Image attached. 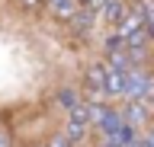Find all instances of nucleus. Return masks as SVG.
<instances>
[{
  "mask_svg": "<svg viewBox=\"0 0 154 147\" xmlns=\"http://www.w3.org/2000/svg\"><path fill=\"white\" fill-rule=\"evenodd\" d=\"M19 7H23V10H35L38 3H45V0H16Z\"/></svg>",
  "mask_w": 154,
  "mask_h": 147,
  "instance_id": "nucleus-11",
  "label": "nucleus"
},
{
  "mask_svg": "<svg viewBox=\"0 0 154 147\" xmlns=\"http://www.w3.org/2000/svg\"><path fill=\"white\" fill-rule=\"evenodd\" d=\"M35 147H48V144H35Z\"/></svg>",
  "mask_w": 154,
  "mask_h": 147,
  "instance_id": "nucleus-14",
  "label": "nucleus"
},
{
  "mask_svg": "<svg viewBox=\"0 0 154 147\" xmlns=\"http://www.w3.org/2000/svg\"><path fill=\"white\" fill-rule=\"evenodd\" d=\"M132 7H135L132 0H109V3H106V10L100 13V16H103V22L109 26V29H116V26L132 13Z\"/></svg>",
  "mask_w": 154,
  "mask_h": 147,
  "instance_id": "nucleus-4",
  "label": "nucleus"
},
{
  "mask_svg": "<svg viewBox=\"0 0 154 147\" xmlns=\"http://www.w3.org/2000/svg\"><path fill=\"white\" fill-rule=\"evenodd\" d=\"M144 141L154 147V125H148V128H144Z\"/></svg>",
  "mask_w": 154,
  "mask_h": 147,
  "instance_id": "nucleus-12",
  "label": "nucleus"
},
{
  "mask_svg": "<svg viewBox=\"0 0 154 147\" xmlns=\"http://www.w3.org/2000/svg\"><path fill=\"white\" fill-rule=\"evenodd\" d=\"M144 3V13H148V32L154 35V0H141Z\"/></svg>",
  "mask_w": 154,
  "mask_h": 147,
  "instance_id": "nucleus-9",
  "label": "nucleus"
},
{
  "mask_svg": "<svg viewBox=\"0 0 154 147\" xmlns=\"http://www.w3.org/2000/svg\"><path fill=\"white\" fill-rule=\"evenodd\" d=\"M125 99H144L151 102L154 99V74L144 64H135L128 70V90H125Z\"/></svg>",
  "mask_w": 154,
  "mask_h": 147,
  "instance_id": "nucleus-1",
  "label": "nucleus"
},
{
  "mask_svg": "<svg viewBox=\"0 0 154 147\" xmlns=\"http://www.w3.org/2000/svg\"><path fill=\"white\" fill-rule=\"evenodd\" d=\"M151 109H154V99H151Z\"/></svg>",
  "mask_w": 154,
  "mask_h": 147,
  "instance_id": "nucleus-15",
  "label": "nucleus"
},
{
  "mask_svg": "<svg viewBox=\"0 0 154 147\" xmlns=\"http://www.w3.org/2000/svg\"><path fill=\"white\" fill-rule=\"evenodd\" d=\"M0 147H13V134L7 128H0Z\"/></svg>",
  "mask_w": 154,
  "mask_h": 147,
  "instance_id": "nucleus-10",
  "label": "nucleus"
},
{
  "mask_svg": "<svg viewBox=\"0 0 154 147\" xmlns=\"http://www.w3.org/2000/svg\"><path fill=\"white\" fill-rule=\"evenodd\" d=\"M45 10L51 13V19H58V22H64V26H67L84 7H80L77 0H45Z\"/></svg>",
  "mask_w": 154,
  "mask_h": 147,
  "instance_id": "nucleus-3",
  "label": "nucleus"
},
{
  "mask_svg": "<svg viewBox=\"0 0 154 147\" xmlns=\"http://www.w3.org/2000/svg\"><path fill=\"white\" fill-rule=\"evenodd\" d=\"M122 115H125V122H128V125H135V128H148L151 125V112L154 109H148V102H144V99H122Z\"/></svg>",
  "mask_w": 154,
  "mask_h": 147,
  "instance_id": "nucleus-2",
  "label": "nucleus"
},
{
  "mask_svg": "<svg viewBox=\"0 0 154 147\" xmlns=\"http://www.w3.org/2000/svg\"><path fill=\"white\" fill-rule=\"evenodd\" d=\"M138 147H151V144H148V141H144V134H141V141H138Z\"/></svg>",
  "mask_w": 154,
  "mask_h": 147,
  "instance_id": "nucleus-13",
  "label": "nucleus"
},
{
  "mask_svg": "<svg viewBox=\"0 0 154 147\" xmlns=\"http://www.w3.org/2000/svg\"><path fill=\"white\" fill-rule=\"evenodd\" d=\"M96 16H100V13H93V10H80V13L74 16V19L67 22V26H71V29H74L77 35H87V32H90V29L96 26Z\"/></svg>",
  "mask_w": 154,
  "mask_h": 147,
  "instance_id": "nucleus-5",
  "label": "nucleus"
},
{
  "mask_svg": "<svg viewBox=\"0 0 154 147\" xmlns=\"http://www.w3.org/2000/svg\"><path fill=\"white\" fill-rule=\"evenodd\" d=\"M61 131H64V134L71 137L74 144H80V141H84V137H87V131H90V128H87V125H80V122H74V118H67V122H64V128H61Z\"/></svg>",
  "mask_w": 154,
  "mask_h": 147,
  "instance_id": "nucleus-6",
  "label": "nucleus"
},
{
  "mask_svg": "<svg viewBox=\"0 0 154 147\" xmlns=\"http://www.w3.org/2000/svg\"><path fill=\"white\" fill-rule=\"evenodd\" d=\"M58 106L64 109V112H74L80 106V96H77L74 90H58Z\"/></svg>",
  "mask_w": 154,
  "mask_h": 147,
  "instance_id": "nucleus-7",
  "label": "nucleus"
},
{
  "mask_svg": "<svg viewBox=\"0 0 154 147\" xmlns=\"http://www.w3.org/2000/svg\"><path fill=\"white\" fill-rule=\"evenodd\" d=\"M45 144H48V147H77V144H74V141H71V137H67V134H64V131H55V134L48 137Z\"/></svg>",
  "mask_w": 154,
  "mask_h": 147,
  "instance_id": "nucleus-8",
  "label": "nucleus"
}]
</instances>
